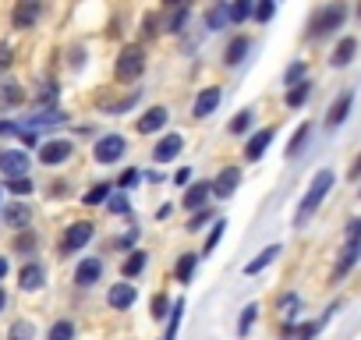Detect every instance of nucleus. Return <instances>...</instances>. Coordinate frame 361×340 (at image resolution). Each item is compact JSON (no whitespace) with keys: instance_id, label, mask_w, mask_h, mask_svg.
Returning <instances> with one entry per match:
<instances>
[{"instance_id":"10","label":"nucleus","mask_w":361,"mask_h":340,"mask_svg":"<svg viewBox=\"0 0 361 340\" xmlns=\"http://www.w3.org/2000/svg\"><path fill=\"white\" fill-rule=\"evenodd\" d=\"M350 110H354V89H343V92L329 103V110H326V128H329V131L340 128V124L350 117Z\"/></svg>"},{"instance_id":"37","label":"nucleus","mask_w":361,"mask_h":340,"mask_svg":"<svg viewBox=\"0 0 361 340\" xmlns=\"http://www.w3.org/2000/svg\"><path fill=\"white\" fill-rule=\"evenodd\" d=\"M47 340H75V322L71 319H57L47 333Z\"/></svg>"},{"instance_id":"56","label":"nucleus","mask_w":361,"mask_h":340,"mask_svg":"<svg viewBox=\"0 0 361 340\" xmlns=\"http://www.w3.org/2000/svg\"><path fill=\"white\" fill-rule=\"evenodd\" d=\"M18 135H22V142H25V149H32V145H39V135H36V131H22V128H18Z\"/></svg>"},{"instance_id":"26","label":"nucleus","mask_w":361,"mask_h":340,"mask_svg":"<svg viewBox=\"0 0 361 340\" xmlns=\"http://www.w3.org/2000/svg\"><path fill=\"white\" fill-rule=\"evenodd\" d=\"M195 269H199V255H195V252H180V259H177V266H173V277H177L180 284H192Z\"/></svg>"},{"instance_id":"27","label":"nucleus","mask_w":361,"mask_h":340,"mask_svg":"<svg viewBox=\"0 0 361 340\" xmlns=\"http://www.w3.org/2000/svg\"><path fill=\"white\" fill-rule=\"evenodd\" d=\"M25 99V85H18L15 78L0 82V107H18Z\"/></svg>"},{"instance_id":"58","label":"nucleus","mask_w":361,"mask_h":340,"mask_svg":"<svg viewBox=\"0 0 361 340\" xmlns=\"http://www.w3.org/2000/svg\"><path fill=\"white\" fill-rule=\"evenodd\" d=\"M170 213H173V206H159L156 210V220H170Z\"/></svg>"},{"instance_id":"19","label":"nucleus","mask_w":361,"mask_h":340,"mask_svg":"<svg viewBox=\"0 0 361 340\" xmlns=\"http://www.w3.org/2000/svg\"><path fill=\"white\" fill-rule=\"evenodd\" d=\"M248 54H252V36H234L227 43V50H224V64L227 68H238V64H245Z\"/></svg>"},{"instance_id":"62","label":"nucleus","mask_w":361,"mask_h":340,"mask_svg":"<svg viewBox=\"0 0 361 340\" xmlns=\"http://www.w3.org/2000/svg\"><path fill=\"white\" fill-rule=\"evenodd\" d=\"M213 4H224V0H213Z\"/></svg>"},{"instance_id":"54","label":"nucleus","mask_w":361,"mask_h":340,"mask_svg":"<svg viewBox=\"0 0 361 340\" xmlns=\"http://www.w3.org/2000/svg\"><path fill=\"white\" fill-rule=\"evenodd\" d=\"M166 11H180V8H192V0H163Z\"/></svg>"},{"instance_id":"48","label":"nucleus","mask_w":361,"mask_h":340,"mask_svg":"<svg viewBox=\"0 0 361 340\" xmlns=\"http://www.w3.org/2000/svg\"><path fill=\"white\" fill-rule=\"evenodd\" d=\"M173 301L166 298V294H156L152 298V319H166V308H170Z\"/></svg>"},{"instance_id":"4","label":"nucleus","mask_w":361,"mask_h":340,"mask_svg":"<svg viewBox=\"0 0 361 340\" xmlns=\"http://www.w3.org/2000/svg\"><path fill=\"white\" fill-rule=\"evenodd\" d=\"M92 238H96V227H92L89 220H75V224H68V227H64V238H61V255L68 259V255L82 252Z\"/></svg>"},{"instance_id":"22","label":"nucleus","mask_w":361,"mask_h":340,"mask_svg":"<svg viewBox=\"0 0 361 340\" xmlns=\"http://www.w3.org/2000/svg\"><path fill=\"white\" fill-rule=\"evenodd\" d=\"M312 92H315V82H312V78H305V82L290 85V89H287V96H283L287 110H301V107H305V103L312 99Z\"/></svg>"},{"instance_id":"16","label":"nucleus","mask_w":361,"mask_h":340,"mask_svg":"<svg viewBox=\"0 0 361 340\" xmlns=\"http://www.w3.org/2000/svg\"><path fill=\"white\" fill-rule=\"evenodd\" d=\"M213 199V185L209 181H192L188 188H185V199H180V202H185V210H206V202Z\"/></svg>"},{"instance_id":"38","label":"nucleus","mask_w":361,"mask_h":340,"mask_svg":"<svg viewBox=\"0 0 361 340\" xmlns=\"http://www.w3.org/2000/svg\"><path fill=\"white\" fill-rule=\"evenodd\" d=\"M305 78H308V64H305V61H294V64L283 71V85H287V89L298 85V82H305Z\"/></svg>"},{"instance_id":"64","label":"nucleus","mask_w":361,"mask_h":340,"mask_svg":"<svg viewBox=\"0 0 361 340\" xmlns=\"http://www.w3.org/2000/svg\"><path fill=\"white\" fill-rule=\"evenodd\" d=\"M0 192H4V188H0Z\"/></svg>"},{"instance_id":"52","label":"nucleus","mask_w":361,"mask_h":340,"mask_svg":"<svg viewBox=\"0 0 361 340\" xmlns=\"http://www.w3.org/2000/svg\"><path fill=\"white\" fill-rule=\"evenodd\" d=\"M347 241H361V217L347 224Z\"/></svg>"},{"instance_id":"45","label":"nucleus","mask_w":361,"mask_h":340,"mask_svg":"<svg viewBox=\"0 0 361 340\" xmlns=\"http://www.w3.org/2000/svg\"><path fill=\"white\" fill-rule=\"evenodd\" d=\"M106 199H110V185H96V188H89V192L82 195L85 206H99V202H106Z\"/></svg>"},{"instance_id":"18","label":"nucleus","mask_w":361,"mask_h":340,"mask_svg":"<svg viewBox=\"0 0 361 340\" xmlns=\"http://www.w3.org/2000/svg\"><path fill=\"white\" fill-rule=\"evenodd\" d=\"M99 277H103V262H99L96 255H85V259L75 266V284H78V287H92V284H99Z\"/></svg>"},{"instance_id":"39","label":"nucleus","mask_w":361,"mask_h":340,"mask_svg":"<svg viewBox=\"0 0 361 340\" xmlns=\"http://www.w3.org/2000/svg\"><path fill=\"white\" fill-rule=\"evenodd\" d=\"M138 99H142V89H138V92H131V96H124V99H117V103H110V107H106V114L121 117V114L135 110V107H138Z\"/></svg>"},{"instance_id":"30","label":"nucleus","mask_w":361,"mask_h":340,"mask_svg":"<svg viewBox=\"0 0 361 340\" xmlns=\"http://www.w3.org/2000/svg\"><path fill=\"white\" fill-rule=\"evenodd\" d=\"M188 18H192V8L166 11V22H163V29H166L170 36H180V32H185V25H188Z\"/></svg>"},{"instance_id":"49","label":"nucleus","mask_w":361,"mask_h":340,"mask_svg":"<svg viewBox=\"0 0 361 340\" xmlns=\"http://www.w3.org/2000/svg\"><path fill=\"white\" fill-rule=\"evenodd\" d=\"M57 92H61V89H57V82H47V85H43V92H39V103H57Z\"/></svg>"},{"instance_id":"40","label":"nucleus","mask_w":361,"mask_h":340,"mask_svg":"<svg viewBox=\"0 0 361 340\" xmlns=\"http://www.w3.org/2000/svg\"><path fill=\"white\" fill-rule=\"evenodd\" d=\"M319 329H322V322L315 319V322H301V326H290V336H294V340H315V336H319Z\"/></svg>"},{"instance_id":"2","label":"nucleus","mask_w":361,"mask_h":340,"mask_svg":"<svg viewBox=\"0 0 361 340\" xmlns=\"http://www.w3.org/2000/svg\"><path fill=\"white\" fill-rule=\"evenodd\" d=\"M333 185H336V174L329 166H322L319 174L312 178V185H308V192H305V199L298 202V213H294V227H305L312 217H315V210L326 202V195L333 192Z\"/></svg>"},{"instance_id":"1","label":"nucleus","mask_w":361,"mask_h":340,"mask_svg":"<svg viewBox=\"0 0 361 340\" xmlns=\"http://www.w3.org/2000/svg\"><path fill=\"white\" fill-rule=\"evenodd\" d=\"M347 15H350V11H347V0H326V4L315 8V15L308 18V25H305V40L319 43V40L336 36V29H343Z\"/></svg>"},{"instance_id":"6","label":"nucleus","mask_w":361,"mask_h":340,"mask_svg":"<svg viewBox=\"0 0 361 340\" xmlns=\"http://www.w3.org/2000/svg\"><path fill=\"white\" fill-rule=\"evenodd\" d=\"M39 18H43V0H18L15 11H11V25H15L18 32L36 29V25H39Z\"/></svg>"},{"instance_id":"60","label":"nucleus","mask_w":361,"mask_h":340,"mask_svg":"<svg viewBox=\"0 0 361 340\" xmlns=\"http://www.w3.org/2000/svg\"><path fill=\"white\" fill-rule=\"evenodd\" d=\"M8 308V294H4V287H0V312Z\"/></svg>"},{"instance_id":"23","label":"nucleus","mask_w":361,"mask_h":340,"mask_svg":"<svg viewBox=\"0 0 361 340\" xmlns=\"http://www.w3.org/2000/svg\"><path fill=\"white\" fill-rule=\"evenodd\" d=\"M29 220H32V213H29V206L18 199V202H11L8 210H4V224L11 227V231H25L29 227Z\"/></svg>"},{"instance_id":"20","label":"nucleus","mask_w":361,"mask_h":340,"mask_svg":"<svg viewBox=\"0 0 361 340\" xmlns=\"http://www.w3.org/2000/svg\"><path fill=\"white\" fill-rule=\"evenodd\" d=\"M357 54V36H340V43L329 54V68H347Z\"/></svg>"},{"instance_id":"17","label":"nucleus","mask_w":361,"mask_h":340,"mask_svg":"<svg viewBox=\"0 0 361 340\" xmlns=\"http://www.w3.org/2000/svg\"><path fill=\"white\" fill-rule=\"evenodd\" d=\"M357 259H361V241H347L343 252H340V259H336V266H333V284L343 280V277L357 266Z\"/></svg>"},{"instance_id":"33","label":"nucleus","mask_w":361,"mask_h":340,"mask_svg":"<svg viewBox=\"0 0 361 340\" xmlns=\"http://www.w3.org/2000/svg\"><path fill=\"white\" fill-rule=\"evenodd\" d=\"M252 124H255V110H252V107H245V110H238V117L227 124V131H231V135H248V128H252Z\"/></svg>"},{"instance_id":"5","label":"nucleus","mask_w":361,"mask_h":340,"mask_svg":"<svg viewBox=\"0 0 361 340\" xmlns=\"http://www.w3.org/2000/svg\"><path fill=\"white\" fill-rule=\"evenodd\" d=\"M128 152V138L124 135H99V142L92 145V156H96V163H117L121 156Z\"/></svg>"},{"instance_id":"9","label":"nucleus","mask_w":361,"mask_h":340,"mask_svg":"<svg viewBox=\"0 0 361 340\" xmlns=\"http://www.w3.org/2000/svg\"><path fill=\"white\" fill-rule=\"evenodd\" d=\"M29 166H32V159H29L25 149H4L0 152V170H4L8 178H25Z\"/></svg>"},{"instance_id":"61","label":"nucleus","mask_w":361,"mask_h":340,"mask_svg":"<svg viewBox=\"0 0 361 340\" xmlns=\"http://www.w3.org/2000/svg\"><path fill=\"white\" fill-rule=\"evenodd\" d=\"M357 18H361V4H357Z\"/></svg>"},{"instance_id":"31","label":"nucleus","mask_w":361,"mask_h":340,"mask_svg":"<svg viewBox=\"0 0 361 340\" xmlns=\"http://www.w3.org/2000/svg\"><path fill=\"white\" fill-rule=\"evenodd\" d=\"M252 8H255V0H231V4H227L231 25H245L252 18Z\"/></svg>"},{"instance_id":"57","label":"nucleus","mask_w":361,"mask_h":340,"mask_svg":"<svg viewBox=\"0 0 361 340\" xmlns=\"http://www.w3.org/2000/svg\"><path fill=\"white\" fill-rule=\"evenodd\" d=\"M18 131V124H11V121H0V135H15Z\"/></svg>"},{"instance_id":"25","label":"nucleus","mask_w":361,"mask_h":340,"mask_svg":"<svg viewBox=\"0 0 361 340\" xmlns=\"http://www.w3.org/2000/svg\"><path fill=\"white\" fill-rule=\"evenodd\" d=\"M145 266H149V255H145L142 248H135V252H128V259L121 262V273H124V280H131V277H142Z\"/></svg>"},{"instance_id":"51","label":"nucleus","mask_w":361,"mask_h":340,"mask_svg":"<svg viewBox=\"0 0 361 340\" xmlns=\"http://www.w3.org/2000/svg\"><path fill=\"white\" fill-rule=\"evenodd\" d=\"M173 181L188 188V185H192V166H177V174H173Z\"/></svg>"},{"instance_id":"8","label":"nucleus","mask_w":361,"mask_h":340,"mask_svg":"<svg viewBox=\"0 0 361 340\" xmlns=\"http://www.w3.org/2000/svg\"><path fill=\"white\" fill-rule=\"evenodd\" d=\"M220 103H224V89H220V85H206V89L195 96V103H192V117H195V121H206L209 114H216Z\"/></svg>"},{"instance_id":"35","label":"nucleus","mask_w":361,"mask_h":340,"mask_svg":"<svg viewBox=\"0 0 361 340\" xmlns=\"http://www.w3.org/2000/svg\"><path fill=\"white\" fill-rule=\"evenodd\" d=\"M255 319H259V305L252 301V305H245V308H241V319H238V336H248V333H252V326H255Z\"/></svg>"},{"instance_id":"47","label":"nucleus","mask_w":361,"mask_h":340,"mask_svg":"<svg viewBox=\"0 0 361 340\" xmlns=\"http://www.w3.org/2000/svg\"><path fill=\"white\" fill-rule=\"evenodd\" d=\"M209 220H216V213H213V210H195V213H192V220H188V231L195 234V231H202V224H209Z\"/></svg>"},{"instance_id":"11","label":"nucleus","mask_w":361,"mask_h":340,"mask_svg":"<svg viewBox=\"0 0 361 340\" xmlns=\"http://www.w3.org/2000/svg\"><path fill=\"white\" fill-rule=\"evenodd\" d=\"M138 301V287L135 284H110V291H106V305L114 308V312H124V308H131Z\"/></svg>"},{"instance_id":"41","label":"nucleus","mask_w":361,"mask_h":340,"mask_svg":"<svg viewBox=\"0 0 361 340\" xmlns=\"http://www.w3.org/2000/svg\"><path fill=\"white\" fill-rule=\"evenodd\" d=\"M180 315H185V301H173V305H170V326H166V333H163V340H173V336H177V326H180Z\"/></svg>"},{"instance_id":"24","label":"nucleus","mask_w":361,"mask_h":340,"mask_svg":"<svg viewBox=\"0 0 361 340\" xmlns=\"http://www.w3.org/2000/svg\"><path fill=\"white\" fill-rule=\"evenodd\" d=\"M312 131H315V124H312V121H301V124H298V131L290 135V145H287V159H294V156H301V152H305V145H308Z\"/></svg>"},{"instance_id":"44","label":"nucleus","mask_w":361,"mask_h":340,"mask_svg":"<svg viewBox=\"0 0 361 340\" xmlns=\"http://www.w3.org/2000/svg\"><path fill=\"white\" fill-rule=\"evenodd\" d=\"M227 234V220H213V231H209V238H206V248H202V255H209L216 245H220V238Z\"/></svg>"},{"instance_id":"3","label":"nucleus","mask_w":361,"mask_h":340,"mask_svg":"<svg viewBox=\"0 0 361 340\" xmlns=\"http://www.w3.org/2000/svg\"><path fill=\"white\" fill-rule=\"evenodd\" d=\"M142 75H145V50L138 43H131V47L121 50V57L114 64V78L117 82H138Z\"/></svg>"},{"instance_id":"34","label":"nucleus","mask_w":361,"mask_h":340,"mask_svg":"<svg viewBox=\"0 0 361 340\" xmlns=\"http://www.w3.org/2000/svg\"><path fill=\"white\" fill-rule=\"evenodd\" d=\"M273 15H276V0H255L252 18H255L259 25H269V22H273Z\"/></svg>"},{"instance_id":"29","label":"nucleus","mask_w":361,"mask_h":340,"mask_svg":"<svg viewBox=\"0 0 361 340\" xmlns=\"http://www.w3.org/2000/svg\"><path fill=\"white\" fill-rule=\"evenodd\" d=\"M224 25H231L227 0H224V4H213V8L206 11V29H209V32H224Z\"/></svg>"},{"instance_id":"36","label":"nucleus","mask_w":361,"mask_h":340,"mask_svg":"<svg viewBox=\"0 0 361 340\" xmlns=\"http://www.w3.org/2000/svg\"><path fill=\"white\" fill-rule=\"evenodd\" d=\"M8 340H36V326H32L29 319H18V322H11Z\"/></svg>"},{"instance_id":"12","label":"nucleus","mask_w":361,"mask_h":340,"mask_svg":"<svg viewBox=\"0 0 361 340\" xmlns=\"http://www.w3.org/2000/svg\"><path fill=\"white\" fill-rule=\"evenodd\" d=\"M166 121H170V110H166V107H149V110L135 121V131H138V135H156L159 128H166Z\"/></svg>"},{"instance_id":"55","label":"nucleus","mask_w":361,"mask_h":340,"mask_svg":"<svg viewBox=\"0 0 361 340\" xmlns=\"http://www.w3.org/2000/svg\"><path fill=\"white\" fill-rule=\"evenodd\" d=\"M142 25H145V36H156V32H159V22H156V15H145V22H142Z\"/></svg>"},{"instance_id":"15","label":"nucleus","mask_w":361,"mask_h":340,"mask_svg":"<svg viewBox=\"0 0 361 340\" xmlns=\"http://www.w3.org/2000/svg\"><path fill=\"white\" fill-rule=\"evenodd\" d=\"M18 287L29 291V294L43 291V287H47V269H43L39 262H25V266L18 269Z\"/></svg>"},{"instance_id":"46","label":"nucleus","mask_w":361,"mask_h":340,"mask_svg":"<svg viewBox=\"0 0 361 340\" xmlns=\"http://www.w3.org/2000/svg\"><path fill=\"white\" fill-rule=\"evenodd\" d=\"M106 210H110V213H117V217H124V213H131V202H128V195H124V192H110Z\"/></svg>"},{"instance_id":"28","label":"nucleus","mask_w":361,"mask_h":340,"mask_svg":"<svg viewBox=\"0 0 361 340\" xmlns=\"http://www.w3.org/2000/svg\"><path fill=\"white\" fill-rule=\"evenodd\" d=\"M280 252H283L280 245H269V248H262V252H259V255H255V259L245 266V277H255V273H262V269H266V266H269V262L280 255Z\"/></svg>"},{"instance_id":"21","label":"nucleus","mask_w":361,"mask_h":340,"mask_svg":"<svg viewBox=\"0 0 361 340\" xmlns=\"http://www.w3.org/2000/svg\"><path fill=\"white\" fill-rule=\"evenodd\" d=\"M273 135H276V128H259L252 138H248V145H245V159H262L266 156V149H269V142H273Z\"/></svg>"},{"instance_id":"32","label":"nucleus","mask_w":361,"mask_h":340,"mask_svg":"<svg viewBox=\"0 0 361 340\" xmlns=\"http://www.w3.org/2000/svg\"><path fill=\"white\" fill-rule=\"evenodd\" d=\"M276 308H280V315H283L287 322H294V319H298V312H301V298H298L294 291H287V294H280V298H276Z\"/></svg>"},{"instance_id":"63","label":"nucleus","mask_w":361,"mask_h":340,"mask_svg":"<svg viewBox=\"0 0 361 340\" xmlns=\"http://www.w3.org/2000/svg\"><path fill=\"white\" fill-rule=\"evenodd\" d=\"M357 195H361V188H357Z\"/></svg>"},{"instance_id":"14","label":"nucleus","mask_w":361,"mask_h":340,"mask_svg":"<svg viewBox=\"0 0 361 340\" xmlns=\"http://www.w3.org/2000/svg\"><path fill=\"white\" fill-rule=\"evenodd\" d=\"M209 185H213V195L216 199H231L238 192V185H241V170L238 166H224L220 174H216V181H209Z\"/></svg>"},{"instance_id":"43","label":"nucleus","mask_w":361,"mask_h":340,"mask_svg":"<svg viewBox=\"0 0 361 340\" xmlns=\"http://www.w3.org/2000/svg\"><path fill=\"white\" fill-rule=\"evenodd\" d=\"M8 192L18 195V199H29V195H32V178H29V174H25V178H11V181H8Z\"/></svg>"},{"instance_id":"7","label":"nucleus","mask_w":361,"mask_h":340,"mask_svg":"<svg viewBox=\"0 0 361 340\" xmlns=\"http://www.w3.org/2000/svg\"><path fill=\"white\" fill-rule=\"evenodd\" d=\"M71 152H75L71 138H50V142H39V163H47V166L68 163Z\"/></svg>"},{"instance_id":"59","label":"nucleus","mask_w":361,"mask_h":340,"mask_svg":"<svg viewBox=\"0 0 361 340\" xmlns=\"http://www.w3.org/2000/svg\"><path fill=\"white\" fill-rule=\"evenodd\" d=\"M8 269H11V266H8V255H0V280L8 277Z\"/></svg>"},{"instance_id":"42","label":"nucleus","mask_w":361,"mask_h":340,"mask_svg":"<svg viewBox=\"0 0 361 340\" xmlns=\"http://www.w3.org/2000/svg\"><path fill=\"white\" fill-rule=\"evenodd\" d=\"M142 178H145V174H142V170H138V166H128V170H124V174L117 178V188H121V192H128V188H135V185H142Z\"/></svg>"},{"instance_id":"13","label":"nucleus","mask_w":361,"mask_h":340,"mask_svg":"<svg viewBox=\"0 0 361 340\" xmlns=\"http://www.w3.org/2000/svg\"><path fill=\"white\" fill-rule=\"evenodd\" d=\"M180 149H185V135L170 131V135H163V138L156 142L152 159H156V163H170V159H177V156H180Z\"/></svg>"},{"instance_id":"50","label":"nucleus","mask_w":361,"mask_h":340,"mask_svg":"<svg viewBox=\"0 0 361 340\" xmlns=\"http://www.w3.org/2000/svg\"><path fill=\"white\" fill-rule=\"evenodd\" d=\"M138 234H142V231H138V227H131V231H128V234H124V238H117V241H114V245H117V248H131V245H135V241H138Z\"/></svg>"},{"instance_id":"53","label":"nucleus","mask_w":361,"mask_h":340,"mask_svg":"<svg viewBox=\"0 0 361 340\" xmlns=\"http://www.w3.org/2000/svg\"><path fill=\"white\" fill-rule=\"evenodd\" d=\"M347 178H350V181H361V152L354 156V163H350V170H347Z\"/></svg>"}]
</instances>
